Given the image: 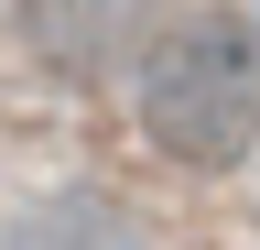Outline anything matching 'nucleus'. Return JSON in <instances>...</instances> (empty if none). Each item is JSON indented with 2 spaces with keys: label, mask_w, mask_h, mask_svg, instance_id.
Listing matches in <instances>:
<instances>
[{
  "label": "nucleus",
  "mask_w": 260,
  "mask_h": 250,
  "mask_svg": "<svg viewBox=\"0 0 260 250\" xmlns=\"http://www.w3.org/2000/svg\"><path fill=\"white\" fill-rule=\"evenodd\" d=\"M32 44L54 54L65 76H98V66H119V54H141V0H32Z\"/></svg>",
  "instance_id": "2"
},
{
  "label": "nucleus",
  "mask_w": 260,
  "mask_h": 250,
  "mask_svg": "<svg viewBox=\"0 0 260 250\" xmlns=\"http://www.w3.org/2000/svg\"><path fill=\"white\" fill-rule=\"evenodd\" d=\"M0 250H141L119 196H87V185H65V196H32L22 217H0Z\"/></svg>",
  "instance_id": "3"
},
{
  "label": "nucleus",
  "mask_w": 260,
  "mask_h": 250,
  "mask_svg": "<svg viewBox=\"0 0 260 250\" xmlns=\"http://www.w3.org/2000/svg\"><path fill=\"white\" fill-rule=\"evenodd\" d=\"M141 142L184 174H228L260 152V11H184L141 44L130 76Z\"/></svg>",
  "instance_id": "1"
}]
</instances>
